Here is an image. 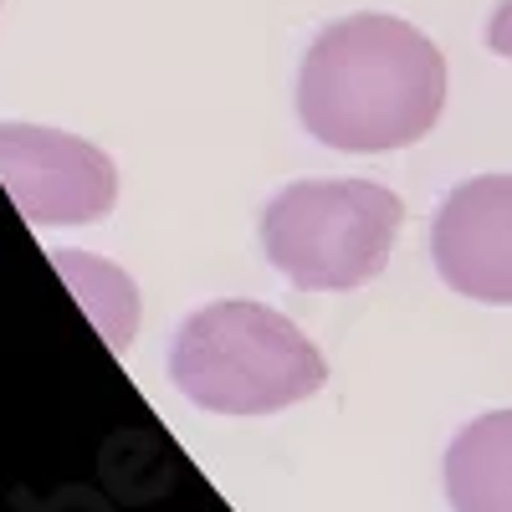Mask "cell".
I'll list each match as a JSON object with an SVG mask.
<instances>
[{
    "mask_svg": "<svg viewBox=\"0 0 512 512\" xmlns=\"http://www.w3.org/2000/svg\"><path fill=\"white\" fill-rule=\"evenodd\" d=\"M446 108V57L400 16H344L303 57L297 113L313 139L344 154L405 149Z\"/></svg>",
    "mask_w": 512,
    "mask_h": 512,
    "instance_id": "1",
    "label": "cell"
},
{
    "mask_svg": "<svg viewBox=\"0 0 512 512\" xmlns=\"http://www.w3.org/2000/svg\"><path fill=\"white\" fill-rule=\"evenodd\" d=\"M169 374L210 415H272L318 395L328 364L292 318L262 303H210L180 323Z\"/></svg>",
    "mask_w": 512,
    "mask_h": 512,
    "instance_id": "2",
    "label": "cell"
},
{
    "mask_svg": "<svg viewBox=\"0 0 512 512\" xmlns=\"http://www.w3.org/2000/svg\"><path fill=\"white\" fill-rule=\"evenodd\" d=\"M405 205L369 180H303L272 195L262 246L272 267L303 292H349L390 262Z\"/></svg>",
    "mask_w": 512,
    "mask_h": 512,
    "instance_id": "3",
    "label": "cell"
},
{
    "mask_svg": "<svg viewBox=\"0 0 512 512\" xmlns=\"http://www.w3.org/2000/svg\"><path fill=\"white\" fill-rule=\"evenodd\" d=\"M0 185L31 226H93L118 200V169L62 128L0 123Z\"/></svg>",
    "mask_w": 512,
    "mask_h": 512,
    "instance_id": "4",
    "label": "cell"
},
{
    "mask_svg": "<svg viewBox=\"0 0 512 512\" xmlns=\"http://www.w3.org/2000/svg\"><path fill=\"white\" fill-rule=\"evenodd\" d=\"M431 256L451 292L512 308V175L456 185L436 210Z\"/></svg>",
    "mask_w": 512,
    "mask_h": 512,
    "instance_id": "5",
    "label": "cell"
},
{
    "mask_svg": "<svg viewBox=\"0 0 512 512\" xmlns=\"http://www.w3.org/2000/svg\"><path fill=\"white\" fill-rule=\"evenodd\" d=\"M451 512H512V410L477 415L446 446Z\"/></svg>",
    "mask_w": 512,
    "mask_h": 512,
    "instance_id": "6",
    "label": "cell"
},
{
    "mask_svg": "<svg viewBox=\"0 0 512 512\" xmlns=\"http://www.w3.org/2000/svg\"><path fill=\"white\" fill-rule=\"evenodd\" d=\"M52 267L72 287L82 313L98 323L103 344L113 354H123L128 344H134V333H139V287H134V277H128L123 267H113V262H98V256L67 251V246L52 251Z\"/></svg>",
    "mask_w": 512,
    "mask_h": 512,
    "instance_id": "7",
    "label": "cell"
},
{
    "mask_svg": "<svg viewBox=\"0 0 512 512\" xmlns=\"http://www.w3.org/2000/svg\"><path fill=\"white\" fill-rule=\"evenodd\" d=\"M487 47L512 62V0H502V6L492 11V21H487Z\"/></svg>",
    "mask_w": 512,
    "mask_h": 512,
    "instance_id": "8",
    "label": "cell"
}]
</instances>
